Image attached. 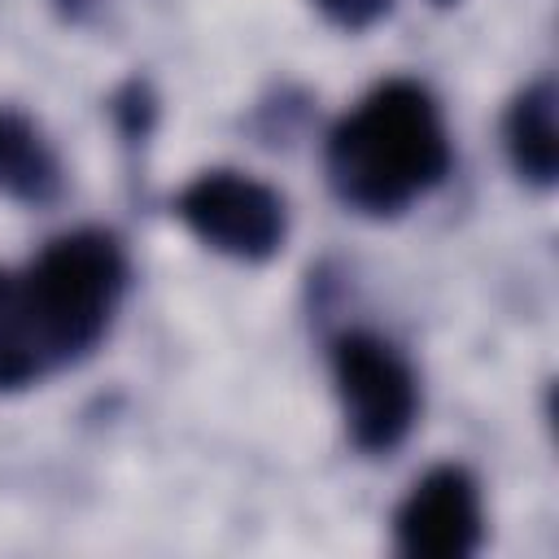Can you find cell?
I'll return each instance as SVG.
<instances>
[{"mask_svg": "<svg viewBox=\"0 0 559 559\" xmlns=\"http://www.w3.org/2000/svg\"><path fill=\"white\" fill-rule=\"evenodd\" d=\"M507 153L511 166L520 170V179L550 188L555 183V83L542 79L533 87H524L507 114Z\"/></svg>", "mask_w": 559, "mask_h": 559, "instance_id": "7", "label": "cell"}, {"mask_svg": "<svg viewBox=\"0 0 559 559\" xmlns=\"http://www.w3.org/2000/svg\"><path fill=\"white\" fill-rule=\"evenodd\" d=\"M332 22H341V26H349V31H362V26H371L384 9H389V0H314Z\"/></svg>", "mask_w": 559, "mask_h": 559, "instance_id": "10", "label": "cell"}, {"mask_svg": "<svg viewBox=\"0 0 559 559\" xmlns=\"http://www.w3.org/2000/svg\"><path fill=\"white\" fill-rule=\"evenodd\" d=\"M450 170V140L432 96L411 79H389L358 100L328 135V179L362 214H397Z\"/></svg>", "mask_w": 559, "mask_h": 559, "instance_id": "1", "label": "cell"}, {"mask_svg": "<svg viewBox=\"0 0 559 559\" xmlns=\"http://www.w3.org/2000/svg\"><path fill=\"white\" fill-rule=\"evenodd\" d=\"M397 546L411 559H467L480 546V493L463 467H432L397 507Z\"/></svg>", "mask_w": 559, "mask_h": 559, "instance_id": "5", "label": "cell"}, {"mask_svg": "<svg viewBox=\"0 0 559 559\" xmlns=\"http://www.w3.org/2000/svg\"><path fill=\"white\" fill-rule=\"evenodd\" d=\"M114 118L122 122L127 140H140V135L148 131V122H153V96H148V87H144L140 79H131V83L114 96Z\"/></svg>", "mask_w": 559, "mask_h": 559, "instance_id": "9", "label": "cell"}, {"mask_svg": "<svg viewBox=\"0 0 559 559\" xmlns=\"http://www.w3.org/2000/svg\"><path fill=\"white\" fill-rule=\"evenodd\" d=\"M179 218L192 227L197 240L210 249L240 258V262H262L284 245V201L275 188L262 179H249L240 170H205L197 175L179 201Z\"/></svg>", "mask_w": 559, "mask_h": 559, "instance_id": "4", "label": "cell"}, {"mask_svg": "<svg viewBox=\"0 0 559 559\" xmlns=\"http://www.w3.org/2000/svg\"><path fill=\"white\" fill-rule=\"evenodd\" d=\"M17 284L39 349L48 367H57L87 354L105 336V323L127 284V262L109 231L87 227L57 236L31 262V271L17 275Z\"/></svg>", "mask_w": 559, "mask_h": 559, "instance_id": "2", "label": "cell"}, {"mask_svg": "<svg viewBox=\"0 0 559 559\" xmlns=\"http://www.w3.org/2000/svg\"><path fill=\"white\" fill-rule=\"evenodd\" d=\"M441 4H445V0H441Z\"/></svg>", "mask_w": 559, "mask_h": 559, "instance_id": "11", "label": "cell"}, {"mask_svg": "<svg viewBox=\"0 0 559 559\" xmlns=\"http://www.w3.org/2000/svg\"><path fill=\"white\" fill-rule=\"evenodd\" d=\"M332 376H336L345 428L358 450L380 454V450H393L411 432L419 389H415L411 362L389 341H380L371 332L336 336Z\"/></svg>", "mask_w": 559, "mask_h": 559, "instance_id": "3", "label": "cell"}, {"mask_svg": "<svg viewBox=\"0 0 559 559\" xmlns=\"http://www.w3.org/2000/svg\"><path fill=\"white\" fill-rule=\"evenodd\" d=\"M48 371L39 336L31 328L17 275L0 271V389H22Z\"/></svg>", "mask_w": 559, "mask_h": 559, "instance_id": "8", "label": "cell"}, {"mask_svg": "<svg viewBox=\"0 0 559 559\" xmlns=\"http://www.w3.org/2000/svg\"><path fill=\"white\" fill-rule=\"evenodd\" d=\"M0 192L26 205H48L61 197L57 153L13 109H0Z\"/></svg>", "mask_w": 559, "mask_h": 559, "instance_id": "6", "label": "cell"}]
</instances>
